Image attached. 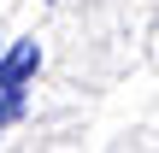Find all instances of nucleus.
<instances>
[{
  "label": "nucleus",
  "instance_id": "obj_1",
  "mask_svg": "<svg viewBox=\"0 0 159 153\" xmlns=\"http://www.w3.org/2000/svg\"><path fill=\"white\" fill-rule=\"evenodd\" d=\"M41 65V47L35 41H18L12 53H0V94H24V77Z\"/></svg>",
  "mask_w": 159,
  "mask_h": 153
}]
</instances>
